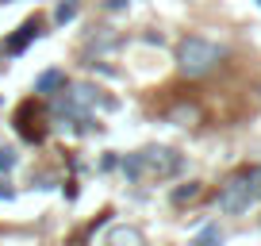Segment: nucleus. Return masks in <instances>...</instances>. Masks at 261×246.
Returning a JSON list of instances; mask_svg holds the SVG:
<instances>
[{
  "instance_id": "obj_5",
  "label": "nucleus",
  "mask_w": 261,
  "mask_h": 246,
  "mask_svg": "<svg viewBox=\"0 0 261 246\" xmlns=\"http://www.w3.org/2000/svg\"><path fill=\"white\" fill-rule=\"evenodd\" d=\"M108 246H146L135 227H112L108 231Z\"/></svg>"
},
{
  "instance_id": "obj_12",
  "label": "nucleus",
  "mask_w": 261,
  "mask_h": 246,
  "mask_svg": "<svg viewBox=\"0 0 261 246\" xmlns=\"http://www.w3.org/2000/svg\"><path fill=\"white\" fill-rule=\"evenodd\" d=\"M12 165H16V150H8V146H4V150H0V173H4V169H12Z\"/></svg>"
},
{
  "instance_id": "obj_3",
  "label": "nucleus",
  "mask_w": 261,
  "mask_h": 246,
  "mask_svg": "<svg viewBox=\"0 0 261 246\" xmlns=\"http://www.w3.org/2000/svg\"><path fill=\"white\" fill-rule=\"evenodd\" d=\"M250 204H253V192H250L246 173H242V177H230L227 185H223V192H219V208H223L227 215H242Z\"/></svg>"
},
{
  "instance_id": "obj_8",
  "label": "nucleus",
  "mask_w": 261,
  "mask_h": 246,
  "mask_svg": "<svg viewBox=\"0 0 261 246\" xmlns=\"http://www.w3.org/2000/svg\"><path fill=\"white\" fill-rule=\"evenodd\" d=\"M219 242H223V235H219V227H215V223H212V227H204L200 235L192 238V246H219Z\"/></svg>"
},
{
  "instance_id": "obj_14",
  "label": "nucleus",
  "mask_w": 261,
  "mask_h": 246,
  "mask_svg": "<svg viewBox=\"0 0 261 246\" xmlns=\"http://www.w3.org/2000/svg\"><path fill=\"white\" fill-rule=\"evenodd\" d=\"M12 196H16V192L8 189V181H0V200H12Z\"/></svg>"
},
{
  "instance_id": "obj_11",
  "label": "nucleus",
  "mask_w": 261,
  "mask_h": 246,
  "mask_svg": "<svg viewBox=\"0 0 261 246\" xmlns=\"http://www.w3.org/2000/svg\"><path fill=\"white\" fill-rule=\"evenodd\" d=\"M127 177H130V181H139V177H142V158H139V154H130V158H127Z\"/></svg>"
},
{
  "instance_id": "obj_6",
  "label": "nucleus",
  "mask_w": 261,
  "mask_h": 246,
  "mask_svg": "<svg viewBox=\"0 0 261 246\" xmlns=\"http://www.w3.org/2000/svg\"><path fill=\"white\" fill-rule=\"evenodd\" d=\"M200 192H204V185H200V181H185V185H177V189H173V204L185 208V204H192V200H200Z\"/></svg>"
},
{
  "instance_id": "obj_15",
  "label": "nucleus",
  "mask_w": 261,
  "mask_h": 246,
  "mask_svg": "<svg viewBox=\"0 0 261 246\" xmlns=\"http://www.w3.org/2000/svg\"><path fill=\"white\" fill-rule=\"evenodd\" d=\"M77 4H81V0H77Z\"/></svg>"
},
{
  "instance_id": "obj_4",
  "label": "nucleus",
  "mask_w": 261,
  "mask_h": 246,
  "mask_svg": "<svg viewBox=\"0 0 261 246\" xmlns=\"http://www.w3.org/2000/svg\"><path fill=\"white\" fill-rule=\"evenodd\" d=\"M39 23H42L39 16H35V19H27V23L19 27V31L12 35L8 42H4V50H8V54H23V50L31 46V39H35V35H39Z\"/></svg>"
},
{
  "instance_id": "obj_7",
  "label": "nucleus",
  "mask_w": 261,
  "mask_h": 246,
  "mask_svg": "<svg viewBox=\"0 0 261 246\" xmlns=\"http://www.w3.org/2000/svg\"><path fill=\"white\" fill-rule=\"evenodd\" d=\"M35 85H39V92H46V96H50V92H58V89L65 85V77H62V69H46Z\"/></svg>"
},
{
  "instance_id": "obj_2",
  "label": "nucleus",
  "mask_w": 261,
  "mask_h": 246,
  "mask_svg": "<svg viewBox=\"0 0 261 246\" xmlns=\"http://www.w3.org/2000/svg\"><path fill=\"white\" fill-rule=\"evenodd\" d=\"M139 158H142V177H158V181L180 173V165H185V158H180L177 150H165V146H150V150H142Z\"/></svg>"
},
{
  "instance_id": "obj_13",
  "label": "nucleus",
  "mask_w": 261,
  "mask_h": 246,
  "mask_svg": "<svg viewBox=\"0 0 261 246\" xmlns=\"http://www.w3.org/2000/svg\"><path fill=\"white\" fill-rule=\"evenodd\" d=\"M104 8L108 12H123V8H127V0H104Z\"/></svg>"
},
{
  "instance_id": "obj_16",
  "label": "nucleus",
  "mask_w": 261,
  "mask_h": 246,
  "mask_svg": "<svg viewBox=\"0 0 261 246\" xmlns=\"http://www.w3.org/2000/svg\"><path fill=\"white\" fill-rule=\"evenodd\" d=\"M257 4H261V0H257Z\"/></svg>"
},
{
  "instance_id": "obj_9",
  "label": "nucleus",
  "mask_w": 261,
  "mask_h": 246,
  "mask_svg": "<svg viewBox=\"0 0 261 246\" xmlns=\"http://www.w3.org/2000/svg\"><path fill=\"white\" fill-rule=\"evenodd\" d=\"M77 8H81L77 0H62V8H58V23H69V19L77 16Z\"/></svg>"
},
{
  "instance_id": "obj_10",
  "label": "nucleus",
  "mask_w": 261,
  "mask_h": 246,
  "mask_svg": "<svg viewBox=\"0 0 261 246\" xmlns=\"http://www.w3.org/2000/svg\"><path fill=\"white\" fill-rule=\"evenodd\" d=\"M246 181H250V192H253V200H261V165H253V169L246 173Z\"/></svg>"
},
{
  "instance_id": "obj_1",
  "label": "nucleus",
  "mask_w": 261,
  "mask_h": 246,
  "mask_svg": "<svg viewBox=\"0 0 261 246\" xmlns=\"http://www.w3.org/2000/svg\"><path fill=\"white\" fill-rule=\"evenodd\" d=\"M219 58H223V50L215 46V42L200 39V35H188L177 46V69L185 77H204V73H212V69L219 66Z\"/></svg>"
}]
</instances>
